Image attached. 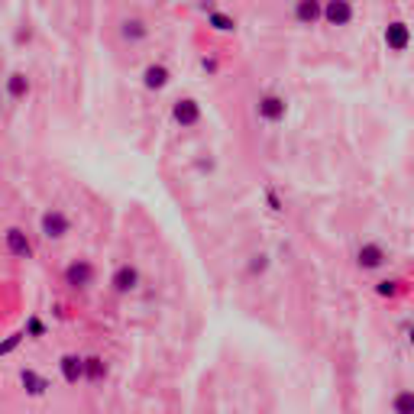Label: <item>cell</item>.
Listing matches in <instances>:
<instances>
[{"label":"cell","mask_w":414,"mask_h":414,"mask_svg":"<svg viewBox=\"0 0 414 414\" xmlns=\"http://www.w3.org/2000/svg\"><path fill=\"white\" fill-rule=\"evenodd\" d=\"M324 20H327L330 26L353 23V4H350V0H327V4H324Z\"/></svg>","instance_id":"52a82bcc"},{"label":"cell","mask_w":414,"mask_h":414,"mask_svg":"<svg viewBox=\"0 0 414 414\" xmlns=\"http://www.w3.org/2000/svg\"><path fill=\"white\" fill-rule=\"evenodd\" d=\"M120 36L126 39V42H143V39L149 36V26L139 20V16H130V20H123L120 23Z\"/></svg>","instance_id":"5bb4252c"},{"label":"cell","mask_w":414,"mask_h":414,"mask_svg":"<svg viewBox=\"0 0 414 414\" xmlns=\"http://www.w3.org/2000/svg\"><path fill=\"white\" fill-rule=\"evenodd\" d=\"M398 285L401 282H395V278H385V282L376 285V295L379 298H395V295H398Z\"/></svg>","instance_id":"ffe728a7"},{"label":"cell","mask_w":414,"mask_h":414,"mask_svg":"<svg viewBox=\"0 0 414 414\" xmlns=\"http://www.w3.org/2000/svg\"><path fill=\"white\" fill-rule=\"evenodd\" d=\"M39 230H42V237L46 239H61L65 233L71 230V220L65 211H59V207H49L46 214L39 217Z\"/></svg>","instance_id":"6da1fadb"},{"label":"cell","mask_w":414,"mask_h":414,"mask_svg":"<svg viewBox=\"0 0 414 414\" xmlns=\"http://www.w3.org/2000/svg\"><path fill=\"white\" fill-rule=\"evenodd\" d=\"M110 285H114V292L117 295H130L136 292V285H139V268L136 266H117V272L110 276Z\"/></svg>","instance_id":"8992f818"},{"label":"cell","mask_w":414,"mask_h":414,"mask_svg":"<svg viewBox=\"0 0 414 414\" xmlns=\"http://www.w3.org/2000/svg\"><path fill=\"white\" fill-rule=\"evenodd\" d=\"M42 333H46V324L39 321V317H30V321H26V337H42Z\"/></svg>","instance_id":"7402d4cb"},{"label":"cell","mask_w":414,"mask_h":414,"mask_svg":"<svg viewBox=\"0 0 414 414\" xmlns=\"http://www.w3.org/2000/svg\"><path fill=\"white\" fill-rule=\"evenodd\" d=\"M20 385H23L26 395H32V398H42V395L52 389V385H49V379L39 376L36 369H23V372H20Z\"/></svg>","instance_id":"8fae6325"},{"label":"cell","mask_w":414,"mask_h":414,"mask_svg":"<svg viewBox=\"0 0 414 414\" xmlns=\"http://www.w3.org/2000/svg\"><path fill=\"white\" fill-rule=\"evenodd\" d=\"M207 23L214 26L217 32H233V30H237V20H233V16H227V13H220V10L207 13Z\"/></svg>","instance_id":"e0dca14e"},{"label":"cell","mask_w":414,"mask_h":414,"mask_svg":"<svg viewBox=\"0 0 414 414\" xmlns=\"http://www.w3.org/2000/svg\"><path fill=\"white\" fill-rule=\"evenodd\" d=\"M391 411L395 414H414V391H398L395 398H391Z\"/></svg>","instance_id":"ac0fdd59"},{"label":"cell","mask_w":414,"mask_h":414,"mask_svg":"<svg viewBox=\"0 0 414 414\" xmlns=\"http://www.w3.org/2000/svg\"><path fill=\"white\" fill-rule=\"evenodd\" d=\"M172 120H175L182 130L198 126V123H201V104L194 97H178L175 104H172Z\"/></svg>","instance_id":"7a4b0ae2"},{"label":"cell","mask_w":414,"mask_h":414,"mask_svg":"<svg viewBox=\"0 0 414 414\" xmlns=\"http://www.w3.org/2000/svg\"><path fill=\"white\" fill-rule=\"evenodd\" d=\"M266 201H268V207H272L276 214H278V211H282V201H278V194L272 191V188H268V191H266Z\"/></svg>","instance_id":"603a6c76"},{"label":"cell","mask_w":414,"mask_h":414,"mask_svg":"<svg viewBox=\"0 0 414 414\" xmlns=\"http://www.w3.org/2000/svg\"><path fill=\"white\" fill-rule=\"evenodd\" d=\"M385 46H389L391 52H405V49L411 46V30H408V23L395 20V23L385 26Z\"/></svg>","instance_id":"ba28073f"},{"label":"cell","mask_w":414,"mask_h":414,"mask_svg":"<svg viewBox=\"0 0 414 414\" xmlns=\"http://www.w3.org/2000/svg\"><path fill=\"white\" fill-rule=\"evenodd\" d=\"M4 243H7V253L13 256V259H32V243H30V237H26V230L10 227Z\"/></svg>","instance_id":"5b68a950"},{"label":"cell","mask_w":414,"mask_h":414,"mask_svg":"<svg viewBox=\"0 0 414 414\" xmlns=\"http://www.w3.org/2000/svg\"><path fill=\"white\" fill-rule=\"evenodd\" d=\"M26 94H30V78H26L23 71H13V75L7 78V97L10 100H26Z\"/></svg>","instance_id":"9a60e30c"},{"label":"cell","mask_w":414,"mask_h":414,"mask_svg":"<svg viewBox=\"0 0 414 414\" xmlns=\"http://www.w3.org/2000/svg\"><path fill=\"white\" fill-rule=\"evenodd\" d=\"M385 249L379 243H362L360 246V253H356V262H360V268L362 272H372V268H379V266H385Z\"/></svg>","instance_id":"9c48e42d"},{"label":"cell","mask_w":414,"mask_h":414,"mask_svg":"<svg viewBox=\"0 0 414 414\" xmlns=\"http://www.w3.org/2000/svg\"><path fill=\"white\" fill-rule=\"evenodd\" d=\"M59 369H61V379L69 385H78L81 379H85V360L81 356H75V353H65L59 360Z\"/></svg>","instance_id":"30bf717a"},{"label":"cell","mask_w":414,"mask_h":414,"mask_svg":"<svg viewBox=\"0 0 414 414\" xmlns=\"http://www.w3.org/2000/svg\"><path fill=\"white\" fill-rule=\"evenodd\" d=\"M256 114L266 123H282L285 114H288V104H285V97H278V94H262L259 104H256Z\"/></svg>","instance_id":"277c9868"},{"label":"cell","mask_w":414,"mask_h":414,"mask_svg":"<svg viewBox=\"0 0 414 414\" xmlns=\"http://www.w3.org/2000/svg\"><path fill=\"white\" fill-rule=\"evenodd\" d=\"M169 81L172 71L165 65H146V71H143V88L146 91H162V88H169Z\"/></svg>","instance_id":"7c38bea8"},{"label":"cell","mask_w":414,"mask_h":414,"mask_svg":"<svg viewBox=\"0 0 414 414\" xmlns=\"http://www.w3.org/2000/svg\"><path fill=\"white\" fill-rule=\"evenodd\" d=\"M104 376H107V362L100 360V356H88L85 360V379L88 382H100Z\"/></svg>","instance_id":"2e32d148"},{"label":"cell","mask_w":414,"mask_h":414,"mask_svg":"<svg viewBox=\"0 0 414 414\" xmlns=\"http://www.w3.org/2000/svg\"><path fill=\"white\" fill-rule=\"evenodd\" d=\"M321 16H324V7L317 0H298V4H295V20H298L301 26H314Z\"/></svg>","instance_id":"4fadbf2b"},{"label":"cell","mask_w":414,"mask_h":414,"mask_svg":"<svg viewBox=\"0 0 414 414\" xmlns=\"http://www.w3.org/2000/svg\"><path fill=\"white\" fill-rule=\"evenodd\" d=\"M405 333H408V343L414 346V324H408V327H405Z\"/></svg>","instance_id":"d4e9b609"},{"label":"cell","mask_w":414,"mask_h":414,"mask_svg":"<svg viewBox=\"0 0 414 414\" xmlns=\"http://www.w3.org/2000/svg\"><path fill=\"white\" fill-rule=\"evenodd\" d=\"M201 69H204V71H217V61L214 59H201Z\"/></svg>","instance_id":"cb8c5ba5"},{"label":"cell","mask_w":414,"mask_h":414,"mask_svg":"<svg viewBox=\"0 0 414 414\" xmlns=\"http://www.w3.org/2000/svg\"><path fill=\"white\" fill-rule=\"evenodd\" d=\"M266 268H268V256L266 253L249 256V266H246V272H249V276H262Z\"/></svg>","instance_id":"d6986e66"},{"label":"cell","mask_w":414,"mask_h":414,"mask_svg":"<svg viewBox=\"0 0 414 414\" xmlns=\"http://www.w3.org/2000/svg\"><path fill=\"white\" fill-rule=\"evenodd\" d=\"M94 266L88 259H75L65 266V285H71V288H91L94 285Z\"/></svg>","instance_id":"3957f363"},{"label":"cell","mask_w":414,"mask_h":414,"mask_svg":"<svg viewBox=\"0 0 414 414\" xmlns=\"http://www.w3.org/2000/svg\"><path fill=\"white\" fill-rule=\"evenodd\" d=\"M23 337H26V333H13V337H7V340H0V356H7V353H13L16 346L23 343Z\"/></svg>","instance_id":"44dd1931"}]
</instances>
